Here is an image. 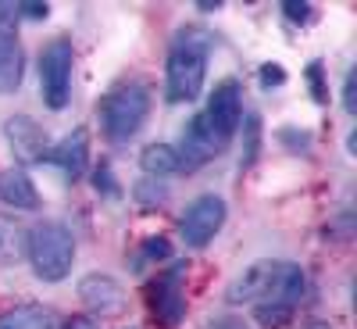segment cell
<instances>
[{
  "instance_id": "11",
  "label": "cell",
  "mask_w": 357,
  "mask_h": 329,
  "mask_svg": "<svg viewBox=\"0 0 357 329\" xmlns=\"http://www.w3.org/2000/svg\"><path fill=\"white\" fill-rule=\"evenodd\" d=\"M79 301L93 315H114L126 308V290L107 272H89L79 279Z\"/></svg>"
},
{
  "instance_id": "28",
  "label": "cell",
  "mask_w": 357,
  "mask_h": 329,
  "mask_svg": "<svg viewBox=\"0 0 357 329\" xmlns=\"http://www.w3.org/2000/svg\"><path fill=\"white\" fill-rule=\"evenodd\" d=\"M93 187L104 190L107 197H118V187H114V179H111V168H107V165H100V168L93 172Z\"/></svg>"
},
{
  "instance_id": "26",
  "label": "cell",
  "mask_w": 357,
  "mask_h": 329,
  "mask_svg": "<svg viewBox=\"0 0 357 329\" xmlns=\"http://www.w3.org/2000/svg\"><path fill=\"white\" fill-rule=\"evenodd\" d=\"M343 108H347V115H357V72L354 68L343 79Z\"/></svg>"
},
{
  "instance_id": "6",
  "label": "cell",
  "mask_w": 357,
  "mask_h": 329,
  "mask_svg": "<svg viewBox=\"0 0 357 329\" xmlns=\"http://www.w3.org/2000/svg\"><path fill=\"white\" fill-rule=\"evenodd\" d=\"M225 226V200L218 193H200L197 200H190V207L183 212L178 233H183L186 247L200 251L218 236V229Z\"/></svg>"
},
{
  "instance_id": "32",
  "label": "cell",
  "mask_w": 357,
  "mask_h": 329,
  "mask_svg": "<svg viewBox=\"0 0 357 329\" xmlns=\"http://www.w3.org/2000/svg\"><path fill=\"white\" fill-rule=\"evenodd\" d=\"M304 329H333L329 322H311V326H304Z\"/></svg>"
},
{
  "instance_id": "4",
  "label": "cell",
  "mask_w": 357,
  "mask_h": 329,
  "mask_svg": "<svg viewBox=\"0 0 357 329\" xmlns=\"http://www.w3.org/2000/svg\"><path fill=\"white\" fill-rule=\"evenodd\" d=\"M146 115H151V94L143 82H122L100 101V126L114 143L132 140L143 129Z\"/></svg>"
},
{
  "instance_id": "30",
  "label": "cell",
  "mask_w": 357,
  "mask_h": 329,
  "mask_svg": "<svg viewBox=\"0 0 357 329\" xmlns=\"http://www.w3.org/2000/svg\"><path fill=\"white\" fill-rule=\"evenodd\" d=\"M211 329H243V322H236V319H215Z\"/></svg>"
},
{
  "instance_id": "31",
  "label": "cell",
  "mask_w": 357,
  "mask_h": 329,
  "mask_svg": "<svg viewBox=\"0 0 357 329\" xmlns=\"http://www.w3.org/2000/svg\"><path fill=\"white\" fill-rule=\"evenodd\" d=\"M197 8H200V11H218L222 4H218V0H215V4H211V0H200V4H197Z\"/></svg>"
},
{
  "instance_id": "5",
  "label": "cell",
  "mask_w": 357,
  "mask_h": 329,
  "mask_svg": "<svg viewBox=\"0 0 357 329\" xmlns=\"http://www.w3.org/2000/svg\"><path fill=\"white\" fill-rule=\"evenodd\" d=\"M72 65H75V50L72 40L57 36L43 47L40 54V89H43V104L50 111H61L68 104V89H72Z\"/></svg>"
},
{
  "instance_id": "3",
  "label": "cell",
  "mask_w": 357,
  "mask_h": 329,
  "mask_svg": "<svg viewBox=\"0 0 357 329\" xmlns=\"http://www.w3.org/2000/svg\"><path fill=\"white\" fill-rule=\"evenodd\" d=\"M29 261H33V272L43 283H61L72 272L75 261V240L68 226L61 222H40L33 233H29Z\"/></svg>"
},
{
  "instance_id": "15",
  "label": "cell",
  "mask_w": 357,
  "mask_h": 329,
  "mask_svg": "<svg viewBox=\"0 0 357 329\" xmlns=\"http://www.w3.org/2000/svg\"><path fill=\"white\" fill-rule=\"evenodd\" d=\"M0 329H61V319L47 305H15L0 315Z\"/></svg>"
},
{
  "instance_id": "16",
  "label": "cell",
  "mask_w": 357,
  "mask_h": 329,
  "mask_svg": "<svg viewBox=\"0 0 357 329\" xmlns=\"http://www.w3.org/2000/svg\"><path fill=\"white\" fill-rule=\"evenodd\" d=\"M29 251V229L11 219V215H0V265H18Z\"/></svg>"
},
{
  "instance_id": "12",
  "label": "cell",
  "mask_w": 357,
  "mask_h": 329,
  "mask_svg": "<svg viewBox=\"0 0 357 329\" xmlns=\"http://www.w3.org/2000/svg\"><path fill=\"white\" fill-rule=\"evenodd\" d=\"M178 276H183V265H175L172 272H165L154 286H151V305L161 326H178L186 315V297L178 290Z\"/></svg>"
},
{
  "instance_id": "24",
  "label": "cell",
  "mask_w": 357,
  "mask_h": 329,
  "mask_svg": "<svg viewBox=\"0 0 357 329\" xmlns=\"http://www.w3.org/2000/svg\"><path fill=\"white\" fill-rule=\"evenodd\" d=\"M282 18L301 25V22L311 18V4H307V0H286V4H282Z\"/></svg>"
},
{
  "instance_id": "13",
  "label": "cell",
  "mask_w": 357,
  "mask_h": 329,
  "mask_svg": "<svg viewBox=\"0 0 357 329\" xmlns=\"http://www.w3.org/2000/svg\"><path fill=\"white\" fill-rule=\"evenodd\" d=\"M47 161L57 165V168L65 172V179H72V183H75V179L86 172V161H89V133H86V129L68 133L61 143H54V147H50Z\"/></svg>"
},
{
  "instance_id": "17",
  "label": "cell",
  "mask_w": 357,
  "mask_h": 329,
  "mask_svg": "<svg viewBox=\"0 0 357 329\" xmlns=\"http://www.w3.org/2000/svg\"><path fill=\"white\" fill-rule=\"evenodd\" d=\"M139 168H143L146 175H154V179H165V175L178 172V154H175V147H168V143H151V147H143Z\"/></svg>"
},
{
  "instance_id": "21",
  "label": "cell",
  "mask_w": 357,
  "mask_h": 329,
  "mask_svg": "<svg viewBox=\"0 0 357 329\" xmlns=\"http://www.w3.org/2000/svg\"><path fill=\"white\" fill-rule=\"evenodd\" d=\"M307 82H311V94L318 104L329 101V86H325V72H321V61H311L307 65Z\"/></svg>"
},
{
  "instance_id": "9",
  "label": "cell",
  "mask_w": 357,
  "mask_h": 329,
  "mask_svg": "<svg viewBox=\"0 0 357 329\" xmlns=\"http://www.w3.org/2000/svg\"><path fill=\"white\" fill-rule=\"evenodd\" d=\"M204 118H207V126L218 133V140L229 143L232 133L240 129V122H243V94H240V82H236V79H222V82L215 86V94L207 97Z\"/></svg>"
},
{
  "instance_id": "29",
  "label": "cell",
  "mask_w": 357,
  "mask_h": 329,
  "mask_svg": "<svg viewBox=\"0 0 357 329\" xmlns=\"http://www.w3.org/2000/svg\"><path fill=\"white\" fill-rule=\"evenodd\" d=\"M61 329H100L93 319H86V315H72L68 322H61Z\"/></svg>"
},
{
  "instance_id": "19",
  "label": "cell",
  "mask_w": 357,
  "mask_h": 329,
  "mask_svg": "<svg viewBox=\"0 0 357 329\" xmlns=\"http://www.w3.org/2000/svg\"><path fill=\"white\" fill-rule=\"evenodd\" d=\"M261 154V118L257 115H247L243 118V161L240 168H250Z\"/></svg>"
},
{
  "instance_id": "20",
  "label": "cell",
  "mask_w": 357,
  "mask_h": 329,
  "mask_svg": "<svg viewBox=\"0 0 357 329\" xmlns=\"http://www.w3.org/2000/svg\"><path fill=\"white\" fill-rule=\"evenodd\" d=\"M132 197H136L143 207H158L161 200H168V187L158 183V179H143V183H136Z\"/></svg>"
},
{
  "instance_id": "18",
  "label": "cell",
  "mask_w": 357,
  "mask_h": 329,
  "mask_svg": "<svg viewBox=\"0 0 357 329\" xmlns=\"http://www.w3.org/2000/svg\"><path fill=\"white\" fill-rule=\"evenodd\" d=\"M289 319H293V308H289V305H275V301L254 305V322H257L261 329H282Z\"/></svg>"
},
{
  "instance_id": "2",
  "label": "cell",
  "mask_w": 357,
  "mask_h": 329,
  "mask_svg": "<svg viewBox=\"0 0 357 329\" xmlns=\"http://www.w3.org/2000/svg\"><path fill=\"white\" fill-rule=\"evenodd\" d=\"M207 54H211V36L204 29H178L165 65V97L172 104H190L200 97L207 79Z\"/></svg>"
},
{
  "instance_id": "7",
  "label": "cell",
  "mask_w": 357,
  "mask_h": 329,
  "mask_svg": "<svg viewBox=\"0 0 357 329\" xmlns=\"http://www.w3.org/2000/svg\"><path fill=\"white\" fill-rule=\"evenodd\" d=\"M225 140H218V133L207 126L204 115H193L186 129H183V140H178V172H197L204 168L207 161H215L222 151H225Z\"/></svg>"
},
{
  "instance_id": "22",
  "label": "cell",
  "mask_w": 357,
  "mask_h": 329,
  "mask_svg": "<svg viewBox=\"0 0 357 329\" xmlns=\"http://www.w3.org/2000/svg\"><path fill=\"white\" fill-rule=\"evenodd\" d=\"M279 140L286 147H293V154H311V133H304V129H282Z\"/></svg>"
},
{
  "instance_id": "10",
  "label": "cell",
  "mask_w": 357,
  "mask_h": 329,
  "mask_svg": "<svg viewBox=\"0 0 357 329\" xmlns=\"http://www.w3.org/2000/svg\"><path fill=\"white\" fill-rule=\"evenodd\" d=\"M4 136L11 143V151L22 165H36V161H47L50 154V136L43 133L40 122H33L29 115H11L4 122Z\"/></svg>"
},
{
  "instance_id": "23",
  "label": "cell",
  "mask_w": 357,
  "mask_h": 329,
  "mask_svg": "<svg viewBox=\"0 0 357 329\" xmlns=\"http://www.w3.org/2000/svg\"><path fill=\"white\" fill-rule=\"evenodd\" d=\"M143 254L151 261H168L172 258V244L165 240V236H151V240L143 244Z\"/></svg>"
},
{
  "instance_id": "1",
  "label": "cell",
  "mask_w": 357,
  "mask_h": 329,
  "mask_svg": "<svg viewBox=\"0 0 357 329\" xmlns=\"http://www.w3.org/2000/svg\"><path fill=\"white\" fill-rule=\"evenodd\" d=\"M307 290L304 279V268L293 265V261H254L247 272H240L229 290H225V301L229 305H264V301H275V305H296Z\"/></svg>"
},
{
  "instance_id": "14",
  "label": "cell",
  "mask_w": 357,
  "mask_h": 329,
  "mask_svg": "<svg viewBox=\"0 0 357 329\" xmlns=\"http://www.w3.org/2000/svg\"><path fill=\"white\" fill-rule=\"evenodd\" d=\"M0 200L18 212H36L40 207V190L22 168H8L0 172Z\"/></svg>"
},
{
  "instance_id": "8",
  "label": "cell",
  "mask_w": 357,
  "mask_h": 329,
  "mask_svg": "<svg viewBox=\"0 0 357 329\" xmlns=\"http://www.w3.org/2000/svg\"><path fill=\"white\" fill-rule=\"evenodd\" d=\"M15 18H18L15 4H0V97L15 94L22 86V72H25V54H22Z\"/></svg>"
},
{
  "instance_id": "27",
  "label": "cell",
  "mask_w": 357,
  "mask_h": 329,
  "mask_svg": "<svg viewBox=\"0 0 357 329\" xmlns=\"http://www.w3.org/2000/svg\"><path fill=\"white\" fill-rule=\"evenodd\" d=\"M15 15H22V18H47L50 4H40V0H22V4H15Z\"/></svg>"
},
{
  "instance_id": "25",
  "label": "cell",
  "mask_w": 357,
  "mask_h": 329,
  "mask_svg": "<svg viewBox=\"0 0 357 329\" xmlns=\"http://www.w3.org/2000/svg\"><path fill=\"white\" fill-rule=\"evenodd\" d=\"M257 79H261V86H264V89L282 86V82H286V68H282V65H275V61H272V65H261Z\"/></svg>"
}]
</instances>
